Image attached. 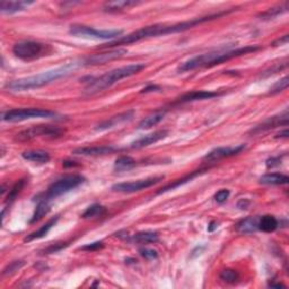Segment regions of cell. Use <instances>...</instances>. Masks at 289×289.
Listing matches in <instances>:
<instances>
[{
    "label": "cell",
    "instance_id": "cell-1",
    "mask_svg": "<svg viewBox=\"0 0 289 289\" xmlns=\"http://www.w3.org/2000/svg\"><path fill=\"white\" fill-rule=\"evenodd\" d=\"M233 9L234 8L229 9V11H222V12L211 14V15L197 17V18H193V20L187 21V22L175 23V24H155L151 26H146V27L140 28V30H137L136 32H132L130 33V34H128L126 36H121L120 39L108 42V43L99 46L98 49H117L121 45L134 44L143 40L151 39V37L164 36V35H168V34H175V33L186 32L188 30H191V28L193 27H196L197 25L202 24V23L214 21L216 20V18L225 16L227 15V14L233 12Z\"/></svg>",
    "mask_w": 289,
    "mask_h": 289
},
{
    "label": "cell",
    "instance_id": "cell-2",
    "mask_svg": "<svg viewBox=\"0 0 289 289\" xmlns=\"http://www.w3.org/2000/svg\"><path fill=\"white\" fill-rule=\"evenodd\" d=\"M83 65H84L83 60L82 61L75 60L73 63L66 64L65 66H61V67H58L55 69L48 70V72L30 76V77L12 80V82H8L5 85V89H7L9 92H25V91H31V89L43 87L45 85H49L55 82V80L70 75L75 69H77Z\"/></svg>",
    "mask_w": 289,
    "mask_h": 289
},
{
    "label": "cell",
    "instance_id": "cell-3",
    "mask_svg": "<svg viewBox=\"0 0 289 289\" xmlns=\"http://www.w3.org/2000/svg\"><path fill=\"white\" fill-rule=\"evenodd\" d=\"M259 50H261V46L248 45L244 46V48H239L234 50H217L215 52L200 54L182 63L178 67V73L191 72V70L198 68H210L214 67V66L226 63V61H229L234 58H238V56L245 55L249 53H254V52H257Z\"/></svg>",
    "mask_w": 289,
    "mask_h": 289
},
{
    "label": "cell",
    "instance_id": "cell-4",
    "mask_svg": "<svg viewBox=\"0 0 289 289\" xmlns=\"http://www.w3.org/2000/svg\"><path fill=\"white\" fill-rule=\"evenodd\" d=\"M145 68V64H131L110 70V72H107L102 76H98V77H87L88 80L85 82L87 84L86 88H85V94H86V95H94V94L105 91L106 88H110L112 85L120 82L121 79H125L130 77V76L138 74Z\"/></svg>",
    "mask_w": 289,
    "mask_h": 289
},
{
    "label": "cell",
    "instance_id": "cell-5",
    "mask_svg": "<svg viewBox=\"0 0 289 289\" xmlns=\"http://www.w3.org/2000/svg\"><path fill=\"white\" fill-rule=\"evenodd\" d=\"M85 181H86V179L79 174L65 175V177L58 179L56 181L52 183L51 186L48 188L46 192L35 197L34 200L37 201V200H41V199H44V200L51 201V200H53V199L69 192L70 190H74V189L82 186L83 183H85Z\"/></svg>",
    "mask_w": 289,
    "mask_h": 289
},
{
    "label": "cell",
    "instance_id": "cell-6",
    "mask_svg": "<svg viewBox=\"0 0 289 289\" xmlns=\"http://www.w3.org/2000/svg\"><path fill=\"white\" fill-rule=\"evenodd\" d=\"M52 46L35 41H20L13 46V53L16 58L24 61H33L50 55L52 53Z\"/></svg>",
    "mask_w": 289,
    "mask_h": 289
},
{
    "label": "cell",
    "instance_id": "cell-7",
    "mask_svg": "<svg viewBox=\"0 0 289 289\" xmlns=\"http://www.w3.org/2000/svg\"><path fill=\"white\" fill-rule=\"evenodd\" d=\"M58 117L56 112L44 108H13L3 113L2 120L5 122H21L30 119H55Z\"/></svg>",
    "mask_w": 289,
    "mask_h": 289
},
{
    "label": "cell",
    "instance_id": "cell-8",
    "mask_svg": "<svg viewBox=\"0 0 289 289\" xmlns=\"http://www.w3.org/2000/svg\"><path fill=\"white\" fill-rule=\"evenodd\" d=\"M69 34L76 37L92 40H118L123 34L122 30H96L94 27L85 25H72L69 28Z\"/></svg>",
    "mask_w": 289,
    "mask_h": 289
},
{
    "label": "cell",
    "instance_id": "cell-9",
    "mask_svg": "<svg viewBox=\"0 0 289 289\" xmlns=\"http://www.w3.org/2000/svg\"><path fill=\"white\" fill-rule=\"evenodd\" d=\"M64 130L56 126H34L26 130L18 132L15 137L17 141H28L39 137H46V138H58L63 136Z\"/></svg>",
    "mask_w": 289,
    "mask_h": 289
},
{
    "label": "cell",
    "instance_id": "cell-10",
    "mask_svg": "<svg viewBox=\"0 0 289 289\" xmlns=\"http://www.w3.org/2000/svg\"><path fill=\"white\" fill-rule=\"evenodd\" d=\"M164 179H165L164 175H160V177H151V178H147L143 180H137V181L115 183L112 186L111 190L114 192H120V193H134L137 191L144 190V189L153 187L155 186V184L163 181Z\"/></svg>",
    "mask_w": 289,
    "mask_h": 289
},
{
    "label": "cell",
    "instance_id": "cell-11",
    "mask_svg": "<svg viewBox=\"0 0 289 289\" xmlns=\"http://www.w3.org/2000/svg\"><path fill=\"white\" fill-rule=\"evenodd\" d=\"M288 119H289L288 108H285V110H283L281 113H279L278 115L270 117V118H268L267 120H264L262 123H260V125L252 128V129L250 130L249 134L255 136V135L263 134V132H265V131L274 129V128L280 127V126L287 127L288 126Z\"/></svg>",
    "mask_w": 289,
    "mask_h": 289
},
{
    "label": "cell",
    "instance_id": "cell-12",
    "mask_svg": "<svg viewBox=\"0 0 289 289\" xmlns=\"http://www.w3.org/2000/svg\"><path fill=\"white\" fill-rule=\"evenodd\" d=\"M128 53L127 49H121L117 48L113 49L111 51L103 52V53H97L89 55L87 58L83 59V64L85 66H98V65H104L110 63V61L117 60L122 58L123 55H126Z\"/></svg>",
    "mask_w": 289,
    "mask_h": 289
},
{
    "label": "cell",
    "instance_id": "cell-13",
    "mask_svg": "<svg viewBox=\"0 0 289 289\" xmlns=\"http://www.w3.org/2000/svg\"><path fill=\"white\" fill-rule=\"evenodd\" d=\"M244 149L245 145H239L233 147H218V148H215L209 151V153L203 157V160L208 163H215L220 159L233 157L235 155H239Z\"/></svg>",
    "mask_w": 289,
    "mask_h": 289
},
{
    "label": "cell",
    "instance_id": "cell-14",
    "mask_svg": "<svg viewBox=\"0 0 289 289\" xmlns=\"http://www.w3.org/2000/svg\"><path fill=\"white\" fill-rule=\"evenodd\" d=\"M225 94V92H216V91H192L183 94L182 96L175 99L173 105H180V104H187L196 101H202V99H211L216 97H220Z\"/></svg>",
    "mask_w": 289,
    "mask_h": 289
},
{
    "label": "cell",
    "instance_id": "cell-15",
    "mask_svg": "<svg viewBox=\"0 0 289 289\" xmlns=\"http://www.w3.org/2000/svg\"><path fill=\"white\" fill-rule=\"evenodd\" d=\"M121 149L113 146H92V147H80L73 150V155L76 156H87V157H97V156H105L118 153Z\"/></svg>",
    "mask_w": 289,
    "mask_h": 289
},
{
    "label": "cell",
    "instance_id": "cell-16",
    "mask_svg": "<svg viewBox=\"0 0 289 289\" xmlns=\"http://www.w3.org/2000/svg\"><path fill=\"white\" fill-rule=\"evenodd\" d=\"M134 117H135V111L134 110H128L126 112L120 113V114L110 118V119L104 120L101 123H98V125L95 127V130L96 131H104V130H107V129H112V128L119 126V125H121V123H125V122L132 120L134 119Z\"/></svg>",
    "mask_w": 289,
    "mask_h": 289
},
{
    "label": "cell",
    "instance_id": "cell-17",
    "mask_svg": "<svg viewBox=\"0 0 289 289\" xmlns=\"http://www.w3.org/2000/svg\"><path fill=\"white\" fill-rule=\"evenodd\" d=\"M167 136H168L167 130H158V131L151 132V134L141 137V138L137 139L136 141H134V143H131L130 148L132 149L145 148V147H148L150 145L156 144V143H158V141L165 139Z\"/></svg>",
    "mask_w": 289,
    "mask_h": 289
},
{
    "label": "cell",
    "instance_id": "cell-18",
    "mask_svg": "<svg viewBox=\"0 0 289 289\" xmlns=\"http://www.w3.org/2000/svg\"><path fill=\"white\" fill-rule=\"evenodd\" d=\"M208 170H209V167L194 170V172H190L189 174H187L186 177L179 179V180H177V181H174L173 183H169V184H167V186H165L164 188L159 189V191H157V194H162V193H165V192H167V191L174 190V189L179 188L180 186H183V184L188 183L189 181H192V180L196 179V178L198 177V175L206 173V172H208Z\"/></svg>",
    "mask_w": 289,
    "mask_h": 289
},
{
    "label": "cell",
    "instance_id": "cell-19",
    "mask_svg": "<svg viewBox=\"0 0 289 289\" xmlns=\"http://www.w3.org/2000/svg\"><path fill=\"white\" fill-rule=\"evenodd\" d=\"M159 241V235L157 232L153 230H145V232H139V233L129 235L127 242H131V243L136 244H150V243H156V242Z\"/></svg>",
    "mask_w": 289,
    "mask_h": 289
},
{
    "label": "cell",
    "instance_id": "cell-20",
    "mask_svg": "<svg viewBox=\"0 0 289 289\" xmlns=\"http://www.w3.org/2000/svg\"><path fill=\"white\" fill-rule=\"evenodd\" d=\"M259 216L248 217L245 219L241 220L236 225V230L241 234H252L259 230Z\"/></svg>",
    "mask_w": 289,
    "mask_h": 289
},
{
    "label": "cell",
    "instance_id": "cell-21",
    "mask_svg": "<svg viewBox=\"0 0 289 289\" xmlns=\"http://www.w3.org/2000/svg\"><path fill=\"white\" fill-rule=\"evenodd\" d=\"M22 157L28 162L39 163V164H46L50 162L51 156L45 150L36 149V150H26L22 154Z\"/></svg>",
    "mask_w": 289,
    "mask_h": 289
},
{
    "label": "cell",
    "instance_id": "cell-22",
    "mask_svg": "<svg viewBox=\"0 0 289 289\" xmlns=\"http://www.w3.org/2000/svg\"><path fill=\"white\" fill-rule=\"evenodd\" d=\"M166 110H157L154 113H151L150 115H148L145 119L141 120L138 125V129L141 130H146V129H150L155 126H157L160 121H163V119L166 115Z\"/></svg>",
    "mask_w": 289,
    "mask_h": 289
},
{
    "label": "cell",
    "instance_id": "cell-23",
    "mask_svg": "<svg viewBox=\"0 0 289 289\" xmlns=\"http://www.w3.org/2000/svg\"><path fill=\"white\" fill-rule=\"evenodd\" d=\"M259 182L264 186H283L289 182V178L282 173H267L259 179Z\"/></svg>",
    "mask_w": 289,
    "mask_h": 289
},
{
    "label": "cell",
    "instance_id": "cell-24",
    "mask_svg": "<svg viewBox=\"0 0 289 289\" xmlns=\"http://www.w3.org/2000/svg\"><path fill=\"white\" fill-rule=\"evenodd\" d=\"M58 220H59V216H55L53 218H51L48 222H45V224L42 227H40L39 229L33 232V233H31L30 235H27L26 238L24 239V242H32L34 240H39V239L44 238V236L48 235L49 232L53 228V226H55Z\"/></svg>",
    "mask_w": 289,
    "mask_h": 289
},
{
    "label": "cell",
    "instance_id": "cell-25",
    "mask_svg": "<svg viewBox=\"0 0 289 289\" xmlns=\"http://www.w3.org/2000/svg\"><path fill=\"white\" fill-rule=\"evenodd\" d=\"M33 4H34L33 2H6V0H3L0 3V12L3 14H14L24 11L26 7Z\"/></svg>",
    "mask_w": 289,
    "mask_h": 289
},
{
    "label": "cell",
    "instance_id": "cell-26",
    "mask_svg": "<svg viewBox=\"0 0 289 289\" xmlns=\"http://www.w3.org/2000/svg\"><path fill=\"white\" fill-rule=\"evenodd\" d=\"M279 227V221L274 216L265 215L259 218V230L264 233H271Z\"/></svg>",
    "mask_w": 289,
    "mask_h": 289
},
{
    "label": "cell",
    "instance_id": "cell-27",
    "mask_svg": "<svg viewBox=\"0 0 289 289\" xmlns=\"http://www.w3.org/2000/svg\"><path fill=\"white\" fill-rule=\"evenodd\" d=\"M51 210L50 201L44 200V199H41V200H37V206L35 208L34 214H33L32 219L30 220V224H35V222L40 221L42 218L45 217L49 214Z\"/></svg>",
    "mask_w": 289,
    "mask_h": 289
},
{
    "label": "cell",
    "instance_id": "cell-28",
    "mask_svg": "<svg viewBox=\"0 0 289 289\" xmlns=\"http://www.w3.org/2000/svg\"><path fill=\"white\" fill-rule=\"evenodd\" d=\"M139 2H132V0H118V2H110L104 5V11L108 13H115L123 11L132 6H137Z\"/></svg>",
    "mask_w": 289,
    "mask_h": 289
},
{
    "label": "cell",
    "instance_id": "cell-29",
    "mask_svg": "<svg viewBox=\"0 0 289 289\" xmlns=\"http://www.w3.org/2000/svg\"><path fill=\"white\" fill-rule=\"evenodd\" d=\"M137 162L131 158L130 156H121L118 158L114 163V170L117 172H125V170H129L136 167Z\"/></svg>",
    "mask_w": 289,
    "mask_h": 289
},
{
    "label": "cell",
    "instance_id": "cell-30",
    "mask_svg": "<svg viewBox=\"0 0 289 289\" xmlns=\"http://www.w3.org/2000/svg\"><path fill=\"white\" fill-rule=\"evenodd\" d=\"M105 207H103L99 203H94V205L89 206L86 210L84 211V214L82 215L83 219H93V218L101 217L105 214Z\"/></svg>",
    "mask_w": 289,
    "mask_h": 289
},
{
    "label": "cell",
    "instance_id": "cell-31",
    "mask_svg": "<svg viewBox=\"0 0 289 289\" xmlns=\"http://www.w3.org/2000/svg\"><path fill=\"white\" fill-rule=\"evenodd\" d=\"M287 9H288V4L285 3L283 5H280V6L270 8L268 9V11L261 13L260 14V17H261L262 20H272V18L281 15V14L283 13H286Z\"/></svg>",
    "mask_w": 289,
    "mask_h": 289
},
{
    "label": "cell",
    "instance_id": "cell-32",
    "mask_svg": "<svg viewBox=\"0 0 289 289\" xmlns=\"http://www.w3.org/2000/svg\"><path fill=\"white\" fill-rule=\"evenodd\" d=\"M25 184H26V180L25 179H22V180H20V181H17L15 184H14L13 188L8 191L6 203H11V202H13L14 200H15L18 194H20L21 191L23 190V188L25 187Z\"/></svg>",
    "mask_w": 289,
    "mask_h": 289
},
{
    "label": "cell",
    "instance_id": "cell-33",
    "mask_svg": "<svg viewBox=\"0 0 289 289\" xmlns=\"http://www.w3.org/2000/svg\"><path fill=\"white\" fill-rule=\"evenodd\" d=\"M25 262L23 261V260H16V261H13L9 264H7L5 269L3 270L2 272V276L3 277H9V276H13L14 273H16L17 271H20V270L24 267Z\"/></svg>",
    "mask_w": 289,
    "mask_h": 289
},
{
    "label": "cell",
    "instance_id": "cell-34",
    "mask_svg": "<svg viewBox=\"0 0 289 289\" xmlns=\"http://www.w3.org/2000/svg\"><path fill=\"white\" fill-rule=\"evenodd\" d=\"M219 278H220V280H222L224 282L229 283V285H233V283L238 282L240 276H239L238 271H235V270L233 269H225L220 272Z\"/></svg>",
    "mask_w": 289,
    "mask_h": 289
},
{
    "label": "cell",
    "instance_id": "cell-35",
    "mask_svg": "<svg viewBox=\"0 0 289 289\" xmlns=\"http://www.w3.org/2000/svg\"><path fill=\"white\" fill-rule=\"evenodd\" d=\"M288 86H289V78H288V76H285V77L279 79L278 82H276L272 85L269 91V95H276V94L286 91Z\"/></svg>",
    "mask_w": 289,
    "mask_h": 289
},
{
    "label": "cell",
    "instance_id": "cell-36",
    "mask_svg": "<svg viewBox=\"0 0 289 289\" xmlns=\"http://www.w3.org/2000/svg\"><path fill=\"white\" fill-rule=\"evenodd\" d=\"M286 68H287V61H285V63L276 64V65H273L272 67H270L267 70H264V72L261 75H260V77H261V78H267V77H269V76L277 74L279 72H281L282 69H286Z\"/></svg>",
    "mask_w": 289,
    "mask_h": 289
},
{
    "label": "cell",
    "instance_id": "cell-37",
    "mask_svg": "<svg viewBox=\"0 0 289 289\" xmlns=\"http://www.w3.org/2000/svg\"><path fill=\"white\" fill-rule=\"evenodd\" d=\"M229 196H230V191L228 190V189H221V190H219L215 194L214 199H215V201H217L218 203H224L228 200Z\"/></svg>",
    "mask_w": 289,
    "mask_h": 289
},
{
    "label": "cell",
    "instance_id": "cell-38",
    "mask_svg": "<svg viewBox=\"0 0 289 289\" xmlns=\"http://www.w3.org/2000/svg\"><path fill=\"white\" fill-rule=\"evenodd\" d=\"M139 254L147 260H156L158 258V252L153 249H140Z\"/></svg>",
    "mask_w": 289,
    "mask_h": 289
},
{
    "label": "cell",
    "instance_id": "cell-39",
    "mask_svg": "<svg viewBox=\"0 0 289 289\" xmlns=\"http://www.w3.org/2000/svg\"><path fill=\"white\" fill-rule=\"evenodd\" d=\"M68 246V243H56V244H52L50 245L49 248H46L43 252H42V254H52V253H56V252H59V251H61L63 249L65 248H67Z\"/></svg>",
    "mask_w": 289,
    "mask_h": 289
},
{
    "label": "cell",
    "instance_id": "cell-40",
    "mask_svg": "<svg viewBox=\"0 0 289 289\" xmlns=\"http://www.w3.org/2000/svg\"><path fill=\"white\" fill-rule=\"evenodd\" d=\"M104 248V243L102 241H98V242H94V243H89L86 244L80 248L79 250H83V251H87V252H93V251H97V250H101Z\"/></svg>",
    "mask_w": 289,
    "mask_h": 289
},
{
    "label": "cell",
    "instance_id": "cell-41",
    "mask_svg": "<svg viewBox=\"0 0 289 289\" xmlns=\"http://www.w3.org/2000/svg\"><path fill=\"white\" fill-rule=\"evenodd\" d=\"M281 159H282V156H276V157H271L269 158L267 162H265V165H267L268 168H272V167H276L279 166V165L281 164Z\"/></svg>",
    "mask_w": 289,
    "mask_h": 289
},
{
    "label": "cell",
    "instance_id": "cell-42",
    "mask_svg": "<svg viewBox=\"0 0 289 289\" xmlns=\"http://www.w3.org/2000/svg\"><path fill=\"white\" fill-rule=\"evenodd\" d=\"M159 91H162V88H160L159 86H157V85H148V86H146L145 88H143L140 91V94H147V93H151V92H159Z\"/></svg>",
    "mask_w": 289,
    "mask_h": 289
},
{
    "label": "cell",
    "instance_id": "cell-43",
    "mask_svg": "<svg viewBox=\"0 0 289 289\" xmlns=\"http://www.w3.org/2000/svg\"><path fill=\"white\" fill-rule=\"evenodd\" d=\"M250 205H251V201L248 200V199H240L238 203H236V207H238L240 210H246V209H249Z\"/></svg>",
    "mask_w": 289,
    "mask_h": 289
},
{
    "label": "cell",
    "instance_id": "cell-44",
    "mask_svg": "<svg viewBox=\"0 0 289 289\" xmlns=\"http://www.w3.org/2000/svg\"><path fill=\"white\" fill-rule=\"evenodd\" d=\"M288 40H289V35L286 34V35H283L282 37H280V39H278L276 40L272 43V46H279V45H285L288 43Z\"/></svg>",
    "mask_w": 289,
    "mask_h": 289
},
{
    "label": "cell",
    "instance_id": "cell-45",
    "mask_svg": "<svg viewBox=\"0 0 289 289\" xmlns=\"http://www.w3.org/2000/svg\"><path fill=\"white\" fill-rule=\"evenodd\" d=\"M288 137H289V131L286 128V129H283L280 132H278V134L274 136V138H276V139H282V138L286 139V138H288Z\"/></svg>",
    "mask_w": 289,
    "mask_h": 289
},
{
    "label": "cell",
    "instance_id": "cell-46",
    "mask_svg": "<svg viewBox=\"0 0 289 289\" xmlns=\"http://www.w3.org/2000/svg\"><path fill=\"white\" fill-rule=\"evenodd\" d=\"M63 166L65 168H69V167L78 166V164L76 162H73V160H65V162H63Z\"/></svg>",
    "mask_w": 289,
    "mask_h": 289
},
{
    "label": "cell",
    "instance_id": "cell-47",
    "mask_svg": "<svg viewBox=\"0 0 289 289\" xmlns=\"http://www.w3.org/2000/svg\"><path fill=\"white\" fill-rule=\"evenodd\" d=\"M217 227H218V224L216 221H211L210 224H209V226H208V232H214V230H216L217 229Z\"/></svg>",
    "mask_w": 289,
    "mask_h": 289
}]
</instances>
